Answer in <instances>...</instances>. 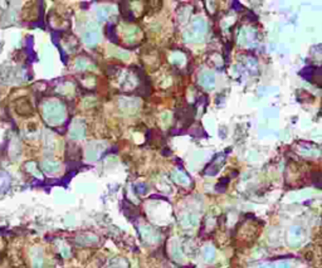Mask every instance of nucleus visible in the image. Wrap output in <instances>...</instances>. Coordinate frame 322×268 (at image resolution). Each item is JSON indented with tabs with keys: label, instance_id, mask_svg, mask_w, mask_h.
<instances>
[{
	"label": "nucleus",
	"instance_id": "nucleus-2",
	"mask_svg": "<svg viewBox=\"0 0 322 268\" xmlns=\"http://www.w3.org/2000/svg\"><path fill=\"white\" fill-rule=\"evenodd\" d=\"M224 159H225V156H224L223 154L218 155V156L214 159L213 161H210V164L205 168V174H208V175H215V174L219 171V169L223 166Z\"/></svg>",
	"mask_w": 322,
	"mask_h": 268
},
{
	"label": "nucleus",
	"instance_id": "nucleus-6",
	"mask_svg": "<svg viewBox=\"0 0 322 268\" xmlns=\"http://www.w3.org/2000/svg\"><path fill=\"white\" fill-rule=\"evenodd\" d=\"M278 268H289V264H288L287 262H283V263H281V264L278 266Z\"/></svg>",
	"mask_w": 322,
	"mask_h": 268
},
{
	"label": "nucleus",
	"instance_id": "nucleus-7",
	"mask_svg": "<svg viewBox=\"0 0 322 268\" xmlns=\"http://www.w3.org/2000/svg\"><path fill=\"white\" fill-rule=\"evenodd\" d=\"M261 268H271V266H262Z\"/></svg>",
	"mask_w": 322,
	"mask_h": 268
},
{
	"label": "nucleus",
	"instance_id": "nucleus-4",
	"mask_svg": "<svg viewBox=\"0 0 322 268\" xmlns=\"http://www.w3.org/2000/svg\"><path fill=\"white\" fill-rule=\"evenodd\" d=\"M245 65H247V68L249 69L250 73H256V71H257V62L254 59H248L245 62Z\"/></svg>",
	"mask_w": 322,
	"mask_h": 268
},
{
	"label": "nucleus",
	"instance_id": "nucleus-3",
	"mask_svg": "<svg viewBox=\"0 0 322 268\" xmlns=\"http://www.w3.org/2000/svg\"><path fill=\"white\" fill-rule=\"evenodd\" d=\"M199 81H200V85L203 86L204 88H213L214 85H215V77L211 72H203L199 77Z\"/></svg>",
	"mask_w": 322,
	"mask_h": 268
},
{
	"label": "nucleus",
	"instance_id": "nucleus-1",
	"mask_svg": "<svg viewBox=\"0 0 322 268\" xmlns=\"http://www.w3.org/2000/svg\"><path fill=\"white\" fill-rule=\"evenodd\" d=\"M205 29H206V24H205L204 19L196 18V19L193 20L191 29L184 33V38L187 42H199L200 39L204 37Z\"/></svg>",
	"mask_w": 322,
	"mask_h": 268
},
{
	"label": "nucleus",
	"instance_id": "nucleus-5",
	"mask_svg": "<svg viewBox=\"0 0 322 268\" xmlns=\"http://www.w3.org/2000/svg\"><path fill=\"white\" fill-rule=\"evenodd\" d=\"M205 258H206L208 261H211V259L214 258V249H213L211 247L205 248Z\"/></svg>",
	"mask_w": 322,
	"mask_h": 268
}]
</instances>
